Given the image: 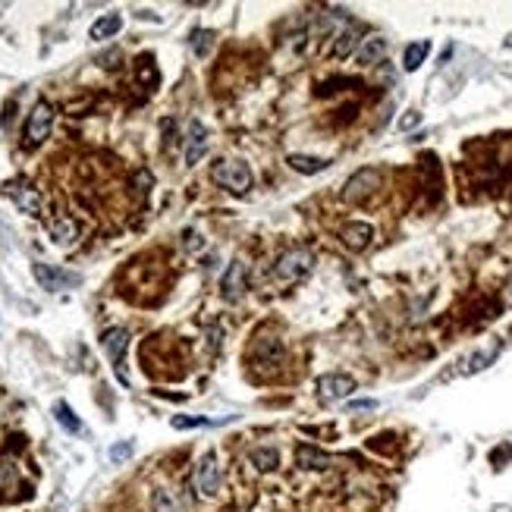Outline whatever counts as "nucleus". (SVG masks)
I'll return each mask as SVG.
<instances>
[{
	"mask_svg": "<svg viewBox=\"0 0 512 512\" xmlns=\"http://www.w3.org/2000/svg\"><path fill=\"white\" fill-rule=\"evenodd\" d=\"M214 183L223 185L226 192H232V195H246L248 189H252V170H248L246 161H232V157H223V161H217L211 170Z\"/></svg>",
	"mask_w": 512,
	"mask_h": 512,
	"instance_id": "1",
	"label": "nucleus"
},
{
	"mask_svg": "<svg viewBox=\"0 0 512 512\" xmlns=\"http://www.w3.org/2000/svg\"><path fill=\"white\" fill-rule=\"evenodd\" d=\"M51 126H54V107H51L48 101H38L32 107V113H28V120H26V132H22V138H26V148L42 145L44 138L51 136Z\"/></svg>",
	"mask_w": 512,
	"mask_h": 512,
	"instance_id": "2",
	"label": "nucleus"
},
{
	"mask_svg": "<svg viewBox=\"0 0 512 512\" xmlns=\"http://www.w3.org/2000/svg\"><path fill=\"white\" fill-rule=\"evenodd\" d=\"M195 487L201 491V497H217L223 487V468H220L217 452H205L195 465Z\"/></svg>",
	"mask_w": 512,
	"mask_h": 512,
	"instance_id": "3",
	"label": "nucleus"
},
{
	"mask_svg": "<svg viewBox=\"0 0 512 512\" xmlns=\"http://www.w3.org/2000/svg\"><path fill=\"white\" fill-rule=\"evenodd\" d=\"M314 267V255L308 252V248H293V252L280 255V261H277V267H273V273L280 277V280H302V277H308Z\"/></svg>",
	"mask_w": 512,
	"mask_h": 512,
	"instance_id": "4",
	"label": "nucleus"
},
{
	"mask_svg": "<svg viewBox=\"0 0 512 512\" xmlns=\"http://www.w3.org/2000/svg\"><path fill=\"white\" fill-rule=\"evenodd\" d=\"M32 273H35V280H38V286L48 289V293L73 289V286H79V283H82V277H79V273H69V271L54 267V264H42V261L32 267Z\"/></svg>",
	"mask_w": 512,
	"mask_h": 512,
	"instance_id": "5",
	"label": "nucleus"
},
{
	"mask_svg": "<svg viewBox=\"0 0 512 512\" xmlns=\"http://www.w3.org/2000/svg\"><path fill=\"white\" fill-rule=\"evenodd\" d=\"M101 349L107 352V358L113 362V371L120 374V381L126 383V371H123V362H126V349H129V333L123 327H110L101 333Z\"/></svg>",
	"mask_w": 512,
	"mask_h": 512,
	"instance_id": "6",
	"label": "nucleus"
},
{
	"mask_svg": "<svg viewBox=\"0 0 512 512\" xmlns=\"http://www.w3.org/2000/svg\"><path fill=\"white\" fill-rule=\"evenodd\" d=\"M7 189V199L13 201L16 208H19L22 214H28V217H42V195H38V189L28 183H22V179H16V183H7L3 185Z\"/></svg>",
	"mask_w": 512,
	"mask_h": 512,
	"instance_id": "7",
	"label": "nucleus"
},
{
	"mask_svg": "<svg viewBox=\"0 0 512 512\" xmlns=\"http://www.w3.org/2000/svg\"><path fill=\"white\" fill-rule=\"evenodd\" d=\"M318 393H321V399H327V403L346 399L356 393V381L349 374H321L318 377Z\"/></svg>",
	"mask_w": 512,
	"mask_h": 512,
	"instance_id": "8",
	"label": "nucleus"
},
{
	"mask_svg": "<svg viewBox=\"0 0 512 512\" xmlns=\"http://www.w3.org/2000/svg\"><path fill=\"white\" fill-rule=\"evenodd\" d=\"M377 183H381V173L365 167V170H358L356 176L346 183V189H342V199H346V201H362L371 189H377Z\"/></svg>",
	"mask_w": 512,
	"mask_h": 512,
	"instance_id": "9",
	"label": "nucleus"
},
{
	"mask_svg": "<svg viewBox=\"0 0 512 512\" xmlns=\"http://www.w3.org/2000/svg\"><path fill=\"white\" fill-rule=\"evenodd\" d=\"M340 239L346 242V248H352V252H362V248H368L371 239H374V226L365 223V220H352V223H346L340 230Z\"/></svg>",
	"mask_w": 512,
	"mask_h": 512,
	"instance_id": "10",
	"label": "nucleus"
},
{
	"mask_svg": "<svg viewBox=\"0 0 512 512\" xmlns=\"http://www.w3.org/2000/svg\"><path fill=\"white\" fill-rule=\"evenodd\" d=\"M208 151V129L201 120L189 123V136H185V164H199Z\"/></svg>",
	"mask_w": 512,
	"mask_h": 512,
	"instance_id": "11",
	"label": "nucleus"
},
{
	"mask_svg": "<svg viewBox=\"0 0 512 512\" xmlns=\"http://www.w3.org/2000/svg\"><path fill=\"white\" fill-rule=\"evenodd\" d=\"M242 286H246V264H242V261H232V264L226 267L223 280H220V293H223L226 302H236L242 295Z\"/></svg>",
	"mask_w": 512,
	"mask_h": 512,
	"instance_id": "12",
	"label": "nucleus"
},
{
	"mask_svg": "<svg viewBox=\"0 0 512 512\" xmlns=\"http://www.w3.org/2000/svg\"><path fill=\"white\" fill-rule=\"evenodd\" d=\"M48 232H51V239H54L57 246H73V242L79 239V226H75V220L66 217V214H60V217L51 220Z\"/></svg>",
	"mask_w": 512,
	"mask_h": 512,
	"instance_id": "13",
	"label": "nucleus"
},
{
	"mask_svg": "<svg viewBox=\"0 0 512 512\" xmlns=\"http://www.w3.org/2000/svg\"><path fill=\"white\" fill-rule=\"evenodd\" d=\"M383 54H387V38H381V35H371V38H365V44L358 48V63L362 66H374V63L383 60Z\"/></svg>",
	"mask_w": 512,
	"mask_h": 512,
	"instance_id": "14",
	"label": "nucleus"
},
{
	"mask_svg": "<svg viewBox=\"0 0 512 512\" xmlns=\"http://www.w3.org/2000/svg\"><path fill=\"white\" fill-rule=\"evenodd\" d=\"M123 28V16L120 13H104L101 19H95V26H91V42H107V38H113L116 32Z\"/></svg>",
	"mask_w": 512,
	"mask_h": 512,
	"instance_id": "15",
	"label": "nucleus"
},
{
	"mask_svg": "<svg viewBox=\"0 0 512 512\" xmlns=\"http://www.w3.org/2000/svg\"><path fill=\"white\" fill-rule=\"evenodd\" d=\"M286 164L293 167L295 173H305V176L327 170V161H324V157H308V154H289V157H286Z\"/></svg>",
	"mask_w": 512,
	"mask_h": 512,
	"instance_id": "16",
	"label": "nucleus"
},
{
	"mask_svg": "<svg viewBox=\"0 0 512 512\" xmlns=\"http://www.w3.org/2000/svg\"><path fill=\"white\" fill-rule=\"evenodd\" d=\"M295 459H299L302 468H327V465H330V456H327V452H321L318 446H308V444L299 446Z\"/></svg>",
	"mask_w": 512,
	"mask_h": 512,
	"instance_id": "17",
	"label": "nucleus"
},
{
	"mask_svg": "<svg viewBox=\"0 0 512 512\" xmlns=\"http://www.w3.org/2000/svg\"><path fill=\"white\" fill-rule=\"evenodd\" d=\"M151 512H183V503H179L167 487H157V491L151 493Z\"/></svg>",
	"mask_w": 512,
	"mask_h": 512,
	"instance_id": "18",
	"label": "nucleus"
},
{
	"mask_svg": "<svg viewBox=\"0 0 512 512\" xmlns=\"http://www.w3.org/2000/svg\"><path fill=\"white\" fill-rule=\"evenodd\" d=\"M428 54H430V42H415V44H409V48H405V54H403V66L409 69V73H415V69L421 66L424 60H428Z\"/></svg>",
	"mask_w": 512,
	"mask_h": 512,
	"instance_id": "19",
	"label": "nucleus"
},
{
	"mask_svg": "<svg viewBox=\"0 0 512 512\" xmlns=\"http://www.w3.org/2000/svg\"><path fill=\"white\" fill-rule=\"evenodd\" d=\"M54 415H57V421H60V428H66L69 434H79V430H82V421H79V418H75V412L69 409V403H54Z\"/></svg>",
	"mask_w": 512,
	"mask_h": 512,
	"instance_id": "20",
	"label": "nucleus"
},
{
	"mask_svg": "<svg viewBox=\"0 0 512 512\" xmlns=\"http://www.w3.org/2000/svg\"><path fill=\"white\" fill-rule=\"evenodd\" d=\"M252 462L258 465L261 471H273L280 465V452L273 450V446H258V450H252Z\"/></svg>",
	"mask_w": 512,
	"mask_h": 512,
	"instance_id": "21",
	"label": "nucleus"
},
{
	"mask_svg": "<svg viewBox=\"0 0 512 512\" xmlns=\"http://www.w3.org/2000/svg\"><path fill=\"white\" fill-rule=\"evenodd\" d=\"M356 32L352 28H346V32H340L336 35V44H333V57H349L352 51H356Z\"/></svg>",
	"mask_w": 512,
	"mask_h": 512,
	"instance_id": "22",
	"label": "nucleus"
},
{
	"mask_svg": "<svg viewBox=\"0 0 512 512\" xmlns=\"http://www.w3.org/2000/svg\"><path fill=\"white\" fill-rule=\"evenodd\" d=\"M132 450H136V444H132V440H123V444L110 446V462H126V459L132 456Z\"/></svg>",
	"mask_w": 512,
	"mask_h": 512,
	"instance_id": "23",
	"label": "nucleus"
},
{
	"mask_svg": "<svg viewBox=\"0 0 512 512\" xmlns=\"http://www.w3.org/2000/svg\"><path fill=\"white\" fill-rule=\"evenodd\" d=\"M205 424H211L208 418H189V415H176L173 418V428L176 430H185V428H205Z\"/></svg>",
	"mask_w": 512,
	"mask_h": 512,
	"instance_id": "24",
	"label": "nucleus"
},
{
	"mask_svg": "<svg viewBox=\"0 0 512 512\" xmlns=\"http://www.w3.org/2000/svg\"><path fill=\"white\" fill-rule=\"evenodd\" d=\"M487 362H493V352H478V356H471V358H468L465 371H468V374H475V371L487 368Z\"/></svg>",
	"mask_w": 512,
	"mask_h": 512,
	"instance_id": "25",
	"label": "nucleus"
},
{
	"mask_svg": "<svg viewBox=\"0 0 512 512\" xmlns=\"http://www.w3.org/2000/svg\"><path fill=\"white\" fill-rule=\"evenodd\" d=\"M214 35L211 32H195V38H192V48H195V54H208V44H211Z\"/></svg>",
	"mask_w": 512,
	"mask_h": 512,
	"instance_id": "26",
	"label": "nucleus"
},
{
	"mask_svg": "<svg viewBox=\"0 0 512 512\" xmlns=\"http://www.w3.org/2000/svg\"><path fill=\"white\" fill-rule=\"evenodd\" d=\"M418 123H421V113L412 110V113H405L403 120H399V129H412V126H418Z\"/></svg>",
	"mask_w": 512,
	"mask_h": 512,
	"instance_id": "27",
	"label": "nucleus"
},
{
	"mask_svg": "<svg viewBox=\"0 0 512 512\" xmlns=\"http://www.w3.org/2000/svg\"><path fill=\"white\" fill-rule=\"evenodd\" d=\"M349 409L358 412V409H377V399H356V403H349Z\"/></svg>",
	"mask_w": 512,
	"mask_h": 512,
	"instance_id": "28",
	"label": "nucleus"
},
{
	"mask_svg": "<svg viewBox=\"0 0 512 512\" xmlns=\"http://www.w3.org/2000/svg\"><path fill=\"white\" fill-rule=\"evenodd\" d=\"M201 246H205V242H201V236H199V232H189V248H195V252H199Z\"/></svg>",
	"mask_w": 512,
	"mask_h": 512,
	"instance_id": "29",
	"label": "nucleus"
},
{
	"mask_svg": "<svg viewBox=\"0 0 512 512\" xmlns=\"http://www.w3.org/2000/svg\"><path fill=\"white\" fill-rule=\"evenodd\" d=\"M509 302H512V289H509Z\"/></svg>",
	"mask_w": 512,
	"mask_h": 512,
	"instance_id": "30",
	"label": "nucleus"
}]
</instances>
